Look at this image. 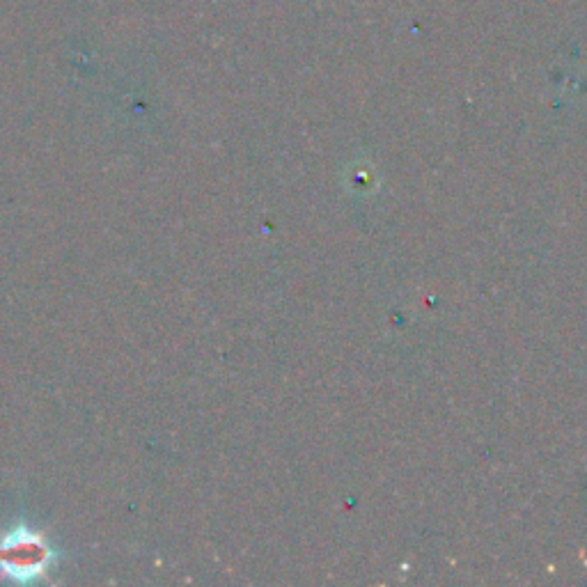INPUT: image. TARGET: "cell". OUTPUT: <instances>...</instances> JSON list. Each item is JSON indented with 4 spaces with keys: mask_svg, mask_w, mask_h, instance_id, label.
<instances>
[{
    "mask_svg": "<svg viewBox=\"0 0 587 587\" xmlns=\"http://www.w3.org/2000/svg\"><path fill=\"white\" fill-rule=\"evenodd\" d=\"M58 560L60 551L49 537L26 523H14L0 535V578L5 581L23 585L46 581Z\"/></svg>",
    "mask_w": 587,
    "mask_h": 587,
    "instance_id": "obj_1",
    "label": "cell"
}]
</instances>
